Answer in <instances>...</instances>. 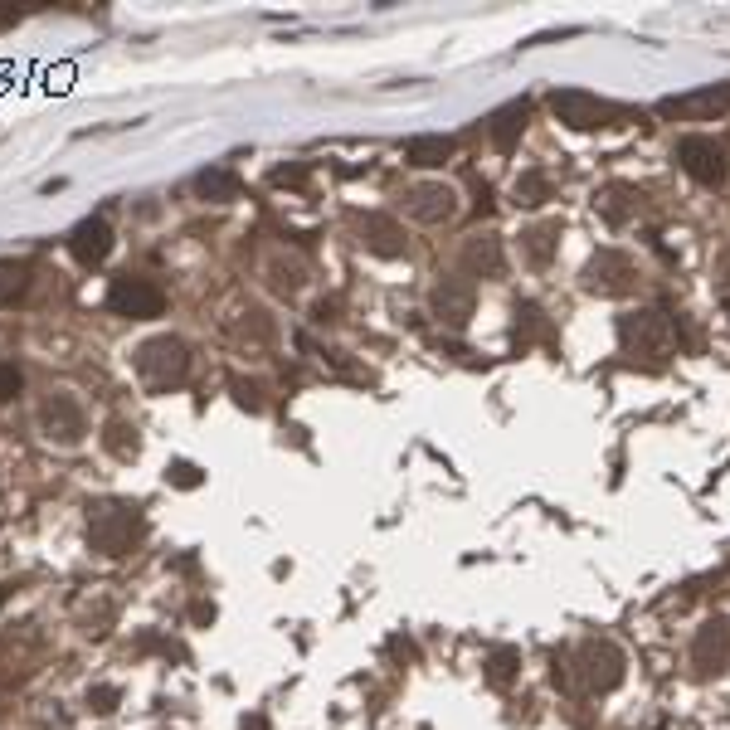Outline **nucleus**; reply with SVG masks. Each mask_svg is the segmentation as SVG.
<instances>
[{
    "label": "nucleus",
    "mask_w": 730,
    "mask_h": 730,
    "mask_svg": "<svg viewBox=\"0 0 730 730\" xmlns=\"http://www.w3.org/2000/svg\"><path fill=\"white\" fill-rule=\"evenodd\" d=\"M657 112L672 117V122H716L721 112H730V83H706V88H692V93L662 98Z\"/></svg>",
    "instance_id": "nucleus-1"
},
{
    "label": "nucleus",
    "mask_w": 730,
    "mask_h": 730,
    "mask_svg": "<svg viewBox=\"0 0 730 730\" xmlns=\"http://www.w3.org/2000/svg\"><path fill=\"white\" fill-rule=\"evenodd\" d=\"M108 307L117 317H132V322H151L166 312V292L146 278H112L108 288Z\"/></svg>",
    "instance_id": "nucleus-2"
},
{
    "label": "nucleus",
    "mask_w": 730,
    "mask_h": 730,
    "mask_svg": "<svg viewBox=\"0 0 730 730\" xmlns=\"http://www.w3.org/2000/svg\"><path fill=\"white\" fill-rule=\"evenodd\" d=\"M185 346L181 341H171V336H161V341H146L142 356H137V370H142V380L151 390H166V385H176L185 375Z\"/></svg>",
    "instance_id": "nucleus-3"
},
{
    "label": "nucleus",
    "mask_w": 730,
    "mask_h": 730,
    "mask_svg": "<svg viewBox=\"0 0 730 730\" xmlns=\"http://www.w3.org/2000/svg\"><path fill=\"white\" fill-rule=\"evenodd\" d=\"M550 112L565 122V127H604L609 117H614V103H604V98H594V93H584V88H560L555 98H550Z\"/></svg>",
    "instance_id": "nucleus-4"
},
{
    "label": "nucleus",
    "mask_w": 730,
    "mask_h": 730,
    "mask_svg": "<svg viewBox=\"0 0 730 730\" xmlns=\"http://www.w3.org/2000/svg\"><path fill=\"white\" fill-rule=\"evenodd\" d=\"M619 331H623V346H628V351H643V356H653V361H662L667 346H672V327H667L662 312H633V317L619 322Z\"/></svg>",
    "instance_id": "nucleus-5"
},
{
    "label": "nucleus",
    "mask_w": 730,
    "mask_h": 730,
    "mask_svg": "<svg viewBox=\"0 0 730 730\" xmlns=\"http://www.w3.org/2000/svg\"><path fill=\"white\" fill-rule=\"evenodd\" d=\"M677 161H682V171L701 185L726 181V151L711 142V137H682V142H677Z\"/></svg>",
    "instance_id": "nucleus-6"
},
{
    "label": "nucleus",
    "mask_w": 730,
    "mask_h": 730,
    "mask_svg": "<svg viewBox=\"0 0 730 730\" xmlns=\"http://www.w3.org/2000/svg\"><path fill=\"white\" fill-rule=\"evenodd\" d=\"M137 531H142V521H137L127 507H103L93 516V550H103V555H127Z\"/></svg>",
    "instance_id": "nucleus-7"
},
{
    "label": "nucleus",
    "mask_w": 730,
    "mask_h": 730,
    "mask_svg": "<svg viewBox=\"0 0 730 730\" xmlns=\"http://www.w3.org/2000/svg\"><path fill=\"white\" fill-rule=\"evenodd\" d=\"M580 667H584V682H589L594 692H609V687L623 682V653L614 643H584Z\"/></svg>",
    "instance_id": "nucleus-8"
},
{
    "label": "nucleus",
    "mask_w": 730,
    "mask_h": 730,
    "mask_svg": "<svg viewBox=\"0 0 730 730\" xmlns=\"http://www.w3.org/2000/svg\"><path fill=\"white\" fill-rule=\"evenodd\" d=\"M69 254L78 258V263H103V258L112 254V229H108V219L103 215H93V219H78L73 224V234H69Z\"/></svg>",
    "instance_id": "nucleus-9"
},
{
    "label": "nucleus",
    "mask_w": 730,
    "mask_h": 730,
    "mask_svg": "<svg viewBox=\"0 0 730 730\" xmlns=\"http://www.w3.org/2000/svg\"><path fill=\"white\" fill-rule=\"evenodd\" d=\"M589 288L594 292H609V297H619V292H628V283H633V263L623 254H614V249H604V254L589 263Z\"/></svg>",
    "instance_id": "nucleus-10"
},
{
    "label": "nucleus",
    "mask_w": 730,
    "mask_h": 730,
    "mask_svg": "<svg viewBox=\"0 0 730 730\" xmlns=\"http://www.w3.org/2000/svg\"><path fill=\"white\" fill-rule=\"evenodd\" d=\"M692 657H696V667L701 672H721L730 662V623H706L701 633H696V643H692Z\"/></svg>",
    "instance_id": "nucleus-11"
},
{
    "label": "nucleus",
    "mask_w": 730,
    "mask_h": 730,
    "mask_svg": "<svg viewBox=\"0 0 730 730\" xmlns=\"http://www.w3.org/2000/svg\"><path fill=\"white\" fill-rule=\"evenodd\" d=\"M404 200H409L404 210L414 219H424V224H438V219L453 215V190H448V185H419V190H409Z\"/></svg>",
    "instance_id": "nucleus-12"
},
{
    "label": "nucleus",
    "mask_w": 730,
    "mask_h": 730,
    "mask_svg": "<svg viewBox=\"0 0 730 730\" xmlns=\"http://www.w3.org/2000/svg\"><path fill=\"white\" fill-rule=\"evenodd\" d=\"M453 151H458L453 137H414V142L404 146V161H409V166H419V171H434V166H443Z\"/></svg>",
    "instance_id": "nucleus-13"
},
{
    "label": "nucleus",
    "mask_w": 730,
    "mask_h": 730,
    "mask_svg": "<svg viewBox=\"0 0 730 730\" xmlns=\"http://www.w3.org/2000/svg\"><path fill=\"white\" fill-rule=\"evenodd\" d=\"M361 234H365V244L375 249L380 258H395L404 254V234H400V224L395 219H385V215H370L361 224Z\"/></svg>",
    "instance_id": "nucleus-14"
},
{
    "label": "nucleus",
    "mask_w": 730,
    "mask_h": 730,
    "mask_svg": "<svg viewBox=\"0 0 730 730\" xmlns=\"http://www.w3.org/2000/svg\"><path fill=\"white\" fill-rule=\"evenodd\" d=\"M521 127H526V103H507V108L492 117V127H487V132H492V142L502 146V151H511L516 137H521Z\"/></svg>",
    "instance_id": "nucleus-15"
},
{
    "label": "nucleus",
    "mask_w": 730,
    "mask_h": 730,
    "mask_svg": "<svg viewBox=\"0 0 730 730\" xmlns=\"http://www.w3.org/2000/svg\"><path fill=\"white\" fill-rule=\"evenodd\" d=\"M195 195L200 200H215V205H229V200H239V181L229 171H200L195 176Z\"/></svg>",
    "instance_id": "nucleus-16"
},
{
    "label": "nucleus",
    "mask_w": 730,
    "mask_h": 730,
    "mask_svg": "<svg viewBox=\"0 0 730 730\" xmlns=\"http://www.w3.org/2000/svg\"><path fill=\"white\" fill-rule=\"evenodd\" d=\"M438 312H443L448 322H468V312H473V288H468V283H443V288H438Z\"/></svg>",
    "instance_id": "nucleus-17"
},
{
    "label": "nucleus",
    "mask_w": 730,
    "mask_h": 730,
    "mask_svg": "<svg viewBox=\"0 0 730 730\" xmlns=\"http://www.w3.org/2000/svg\"><path fill=\"white\" fill-rule=\"evenodd\" d=\"M44 424H49V434H59L64 443H73V438L83 434V424H78V409H73V400H54L49 409H44Z\"/></svg>",
    "instance_id": "nucleus-18"
},
{
    "label": "nucleus",
    "mask_w": 730,
    "mask_h": 730,
    "mask_svg": "<svg viewBox=\"0 0 730 730\" xmlns=\"http://www.w3.org/2000/svg\"><path fill=\"white\" fill-rule=\"evenodd\" d=\"M463 263H468V268H482V273H497V268H502L497 239H473V244L463 249Z\"/></svg>",
    "instance_id": "nucleus-19"
},
{
    "label": "nucleus",
    "mask_w": 730,
    "mask_h": 730,
    "mask_svg": "<svg viewBox=\"0 0 730 730\" xmlns=\"http://www.w3.org/2000/svg\"><path fill=\"white\" fill-rule=\"evenodd\" d=\"M550 200V176L546 171H526L516 181V205H546Z\"/></svg>",
    "instance_id": "nucleus-20"
},
{
    "label": "nucleus",
    "mask_w": 730,
    "mask_h": 730,
    "mask_svg": "<svg viewBox=\"0 0 730 730\" xmlns=\"http://www.w3.org/2000/svg\"><path fill=\"white\" fill-rule=\"evenodd\" d=\"M623 200H633V190H623V185H609V190H599V195H594V205L604 210L609 224H623V219H628V205H623Z\"/></svg>",
    "instance_id": "nucleus-21"
},
{
    "label": "nucleus",
    "mask_w": 730,
    "mask_h": 730,
    "mask_svg": "<svg viewBox=\"0 0 730 730\" xmlns=\"http://www.w3.org/2000/svg\"><path fill=\"white\" fill-rule=\"evenodd\" d=\"M25 278H30V263H0V297L25 292Z\"/></svg>",
    "instance_id": "nucleus-22"
},
{
    "label": "nucleus",
    "mask_w": 730,
    "mask_h": 730,
    "mask_svg": "<svg viewBox=\"0 0 730 730\" xmlns=\"http://www.w3.org/2000/svg\"><path fill=\"white\" fill-rule=\"evenodd\" d=\"M20 385H25V380H20V370H15L10 361H0V400H15V395H20Z\"/></svg>",
    "instance_id": "nucleus-23"
},
{
    "label": "nucleus",
    "mask_w": 730,
    "mask_h": 730,
    "mask_svg": "<svg viewBox=\"0 0 730 730\" xmlns=\"http://www.w3.org/2000/svg\"><path fill=\"white\" fill-rule=\"evenodd\" d=\"M521 239H526V249H531L536 263H546L550 258V229H531V234H521Z\"/></svg>",
    "instance_id": "nucleus-24"
},
{
    "label": "nucleus",
    "mask_w": 730,
    "mask_h": 730,
    "mask_svg": "<svg viewBox=\"0 0 730 730\" xmlns=\"http://www.w3.org/2000/svg\"><path fill=\"white\" fill-rule=\"evenodd\" d=\"M511 667H516V653H511V648H502V653L487 662V677H492V682H507Z\"/></svg>",
    "instance_id": "nucleus-25"
},
{
    "label": "nucleus",
    "mask_w": 730,
    "mask_h": 730,
    "mask_svg": "<svg viewBox=\"0 0 730 730\" xmlns=\"http://www.w3.org/2000/svg\"><path fill=\"white\" fill-rule=\"evenodd\" d=\"M88 706H93V711H112V706H117V687H93V692H88Z\"/></svg>",
    "instance_id": "nucleus-26"
},
{
    "label": "nucleus",
    "mask_w": 730,
    "mask_h": 730,
    "mask_svg": "<svg viewBox=\"0 0 730 730\" xmlns=\"http://www.w3.org/2000/svg\"><path fill=\"white\" fill-rule=\"evenodd\" d=\"M171 477H176L181 487H195V482H200V477H195V468H190V463H176V468H171Z\"/></svg>",
    "instance_id": "nucleus-27"
},
{
    "label": "nucleus",
    "mask_w": 730,
    "mask_h": 730,
    "mask_svg": "<svg viewBox=\"0 0 730 730\" xmlns=\"http://www.w3.org/2000/svg\"><path fill=\"white\" fill-rule=\"evenodd\" d=\"M244 730H268V726H263V716H249V721H244Z\"/></svg>",
    "instance_id": "nucleus-28"
},
{
    "label": "nucleus",
    "mask_w": 730,
    "mask_h": 730,
    "mask_svg": "<svg viewBox=\"0 0 730 730\" xmlns=\"http://www.w3.org/2000/svg\"><path fill=\"white\" fill-rule=\"evenodd\" d=\"M0 604H5V594H0Z\"/></svg>",
    "instance_id": "nucleus-29"
}]
</instances>
